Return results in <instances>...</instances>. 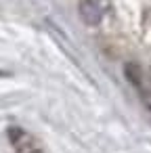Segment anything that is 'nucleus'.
<instances>
[{"label": "nucleus", "instance_id": "f257e3e1", "mask_svg": "<svg viewBox=\"0 0 151 153\" xmlns=\"http://www.w3.org/2000/svg\"><path fill=\"white\" fill-rule=\"evenodd\" d=\"M109 11V0H82L80 17L86 25H99Z\"/></svg>", "mask_w": 151, "mask_h": 153}]
</instances>
